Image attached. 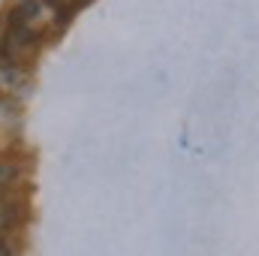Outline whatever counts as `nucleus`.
Wrapping results in <instances>:
<instances>
[{"instance_id": "20e7f679", "label": "nucleus", "mask_w": 259, "mask_h": 256, "mask_svg": "<svg viewBox=\"0 0 259 256\" xmlns=\"http://www.w3.org/2000/svg\"><path fill=\"white\" fill-rule=\"evenodd\" d=\"M36 3H46V6H52L55 12H58V9H64V6H66L64 0H36Z\"/></svg>"}, {"instance_id": "f257e3e1", "label": "nucleus", "mask_w": 259, "mask_h": 256, "mask_svg": "<svg viewBox=\"0 0 259 256\" xmlns=\"http://www.w3.org/2000/svg\"><path fill=\"white\" fill-rule=\"evenodd\" d=\"M12 9H15V12H18V15H21V18H24L27 24H30V21H33V18L39 15V3H36V0H18V3L12 6Z\"/></svg>"}, {"instance_id": "f03ea898", "label": "nucleus", "mask_w": 259, "mask_h": 256, "mask_svg": "<svg viewBox=\"0 0 259 256\" xmlns=\"http://www.w3.org/2000/svg\"><path fill=\"white\" fill-rule=\"evenodd\" d=\"M15 175H18V166H15V163H0V190H3Z\"/></svg>"}, {"instance_id": "7ed1b4c3", "label": "nucleus", "mask_w": 259, "mask_h": 256, "mask_svg": "<svg viewBox=\"0 0 259 256\" xmlns=\"http://www.w3.org/2000/svg\"><path fill=\"white\" fill-rule=\"evenodd\" d=\"M18 112V103L15 100H3L0 97V115H15Z\"/></svg>"}]
</instances>
